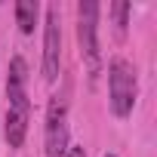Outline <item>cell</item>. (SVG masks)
I'll list each match as a JSON object with an SVG mask.
<instances>
[{"label":"cell","instance_id":"cell-1","mask_svg":"<svg viewBox=\"0 0 157 157\" xmlns=\"http://www.w3.org/2000/svg\"><path fill=\"white\" fill-rule=\"evenodd\" d=\"M6 142L10 148H22L25 136H28V120H31V102H28V65L22 56H16L10 62V74H6Z\"/></svg>","mask_w":157,"mask_h":157},{"label":"cell","instance_id":"cell-2","mask_svg":"<svg viewBox=\"0 0 157 157\" xmlns=\"http://www.w3.org/2000/svg\"><path fill=\"white\" fill-rule=\"evenodd\" d=\"M139 99V77L126 59L108 62V105L114 117H129Z\"/></svg>","mask_w":157,"mask_h":157},{"label":"cell","instance_id":"cell-3","mask_svg":"<svg viewBox=\"0 0 157 157\" xmlns=\"http://www.w3.org/2000/svg\"><path fill=\"white\" fill-rule=\"evenodd\" d=\"M77 40H80V56L86 59L90 77L96 80L102 52H99V3H93V0L77 6Z\"/></svg>","mask_w":157,"mask_h":157},{"label":"cell","instance_id":"cell-4","mask_svg":"<svg viewBox=\"0 0 157 157\" xmlns=\"http://www.w3.org/2000/svg\"><path fill=\"white\" fill-rule=\"evenodd\" d=\"M71 139H68V99L52 96L46 105V126H43V151L46 157H65Z\"/></svg>","mask_w":157,"mask_h":157},{"label":"cell","instance_id":"cell-5","mask_svg":"<svg viewBox=\"0 0 157 157\" xmlns=\"http://www.w3.org/2000/svg\"><path fill=\"white\" fill-rule=\"evenodd\" d=\"M62 68V19L59 6H46V28H43V80L52 83Z\"/></svg>","mask_w":157,"mask_h":157},{"label":"cell","instance_id":"cell-6","mask_svg":"<svg viewBox=\"0 0 157 157\" xmlns=\"http://www.w3.org/2000/svg\"><path fill=\"white\" fill-rule=\"evenodd\" d=\"M37 16H40V6L34 3V0H19V3H16V22H19V31L22 34H31L34 31Z\"/></svg>","mask_w":157,"mask_h":157},{"label":"cell","instance_id":"cell-7","mask_svg":"<svg viewBox=\"0 0 157 157\" xmlns=\"http://www.w3.org/2000/svg\"><path fill=\"white\" fill-rule=\"evenodd\" d=\"M111 16H114L117 37H123V34H126V16H129V3H114V6H111Z\"/></svg>","mask_w":157,"mask_h":157},{"label":"cell","instance_id":"cell-8","mask_svg":"<svg viewBox=\"0 0 157 157\" xmlns=\"http://www.w3.org/2000/svg\"><path fill=\"white\" fill-rule=\"evenodd\" d=\"M65 157H86V151H83V145H68Z\"/></svg>","mask_w":157,"mask_h":157},{"label":"cell","instance_id":"cell-9","mask_svg":"<svg viewBox=\"0 0 157 157\" xmlns=\"http://www.w3.org/2000/svg\"><path fill=\"white\" fill-rule=\"evenodd\" d=\"M105 157H117V154H105Z\"/></svg>","mask_w":157,"mask_h":157}]
</instances>
